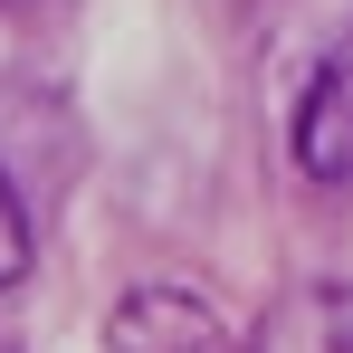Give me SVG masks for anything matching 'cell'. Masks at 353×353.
Segmentation results:
<instances>
[{
	"mask_svg": "<svg viewBox=\"0 0 353 353\" xmlns=\"http://www.w3.org/2000/svg\"><path fill=\"white\" fill-rule=\"evenodd\" d=\"M29 277V210H19V191L0 172V287H19Z\"/></svg>",
	"mask_w": 353,
	"mask_h": 353,
	"instance_id": "277c9868",
	"label": "cell"
},
{
	"mask_svg": "<svg viewBox=\"0 0 353 353\" xmlns=\"http://www.w3.org/2000/svg\"><path fill=\"white\" fill-rule=\"evenodd\" d=\"M0 353H19V344H10V334H0Z\"/></svg>",
	"mask_w": 353,
	"mask_h": 353,
	"instance_id": "5b68a950",
	"label": "cell"
},
{
	"mask_svg": "<svg viewBox=\"0 0 353 353\" xmlns=\"http://www.w3.org/2000/svg\"><path fill=\"white\" fill-rule=\"evenodd\" d=\"M239 353H353V287L315 277V287L268 296V315L239 334Z\"/></svg>",
	"mask_w": 353,
	"mask_h": 353,
	"instance_id": "3957f363",
	"label": "cell"
},
{
	"mask_svg": "<svg viewBox=\"0 0 353 353\" xmlns=\"http://www.w3.org/2000/svg\"><path fill=\"white\" fill-rule=\"evenodd\" d=\"M296 163L305 181H353V39H334L296 96Z\"/></svg>",
	"mask_w": 353,
	"mask_h": 353,
	"instance_id": "6da1fadb",
	"label": "cell"
},
{
	"mask_svg": "<svg viewBox=\"0 0 353 353\" xmlns=\"http://www.w3.org/2000/svg\"><path fill=\"white\" fill-rule=\"evenodd\" d=\"M105 344L115 353H239L230 325H220L201 296H181V287H134L115 315H105Z\"/></svg>",
	"mask_w": 353,
	"mask_h": 353,
	"instance_id": "7a4b0ae2",
	"label": "cell"
}]
</instances>
